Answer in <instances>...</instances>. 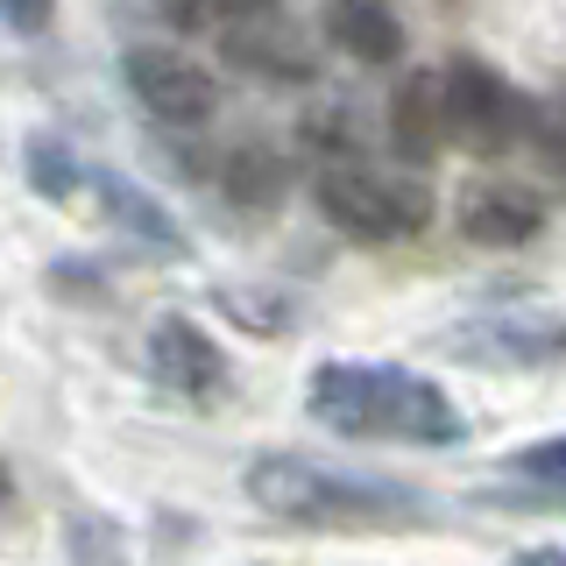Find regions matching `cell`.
I'll return each instance as SVG.
<instances>
[{"instance_id":"1","label":"cell","mask_w":566,"mask_h":566,"mask_svg":"<svg viewBox=\"0 0 566 566\" xmlns=\"http://www.w3.org/2000/svg\"><path fill=\"white\" fill-rule=\"evenodd\" d=\"M305 411L340 439H403V447L468 439V418L453 411L447 389L389 361H318L305 382Z\"/></svg>"},{"instance_id":"2","label":"cell","mask_w":566,"mask_h":566,"mask_svg":"<svg viewBox=\"0 0 566 566\" xmlns=\"http://www.w3.org/2000/svg\"><path fill=\"white\" fill-rule=\"evenodd\" d=\"M248 503L297 531H389V524L432 517V503L418 489L382 482V474H354V468H326V460H305V453H262L248 468Z\"/></svg>"},{"instance_id":"3","label":"cell","mask_w":566,"mask_h":566,"mask_svg":"<svg viewBox=\"0 0 566 566\" xmlns=\"http://www.w3.org/2000/svg\"><path fill=\"white\" fill-rule=\"evenodd\" d=\"M312 199L340 227L347 241H368V248H389V241H418L432 227V185L418 170H397V164H376L361 149H340L312 170Z\"/></svg>"},{"instance_id":"4","label":"cell","mask_w":566,"mask_h":566,"mask_svg":"<svg viewBox=\"0 0 566 566\" xmlns=\"http://www.w3.org/2000/svg\"><path fill=\"white\" fill-rule=\"evenodd\" d=\"M439 99H447V142L468 156H503L531 135V106L524 93L482 57H447L439 64Z\"/></svg>"},{"instance_id":"5","label":"cell","mask_w":566,"mask_h":566,"mask_svg":"<svg viewBox=\"0 0 566 566\" xmlns=\"http://www.w3.org/2000/svg\"><path fill=\"white\" fill-rule=\"evenodd\" d=\"M120 78H128L142 114L164 120V128H206V120L220 114V78H212L199 57L170 50V43H128Z\"/></svg>"},{"instance_id":"6","label":"cell","mask_w":566,"mask_h":566,"mask_svg":"<svg viewBox=\"0 0 566 566\" xmlns=\"http://www.w3.org/2000/svg\"><path fill=\"white\" fill-rule=\"evenodd\" d=\"M149 376L164 382L170 397H185V403H220L227 382H234V368H227L220 340H212L199 318L164 312L149 326Z\"/></svg>"},{"instance_id":"7","label":"cell","mask_w":566,"mask_h":566,"mask_svg":"<svg viewBox=\"0 0 566 566\" xmlns=\"http://www.w3.org/2000/svg\"><path fill=\"white\" fill-rule=\"evenodd\" d=\"M460 234L474 248H524L545 234V199L517 177H474L460 191Z\"/></svg>"},{"instance_id":"8","label":"cell","mask_w":566,"mask_h":566,"mask_svg":"<svg viewBox=\"0 0 566 566\" xmlns=\"http://www.w3.org/2000/svg\"><path fill=\"white\" fill-rule=\"evenodd\" d=\"M220 50L234 57L241 71H255V78L270 85H305L312 78V43L297 35V22L283 8H262V14H241V22L220 29Z\"/></svg>"},{"instance_id":"9","label":"cell","mask_w":566,"mask_h":566,"mask_svg":"<svg viewBox=\"0 0 566 566\" xmlns=\"http://www.w3.org/2000/svg\"><path fill=\"white\" fill-rule=\"evenodd\" d=\"M460 361H510V368H538L566 354V318L553 312H503V318H474L453 333Z\"/></svg>"},{"instance_id":"10","label":"cell","mask_w":566,"mask_h":566,"mask_svg":"<svg viewBox=\"0 0 566 566\" xmlns=\"http://www.w3.org/2000/svg\"><path fill=\"white\" fill-rule=\"evenodd\" d=\"M389 142H397L403 164H432L447 142V99H439V71H411L389 99Z\"/></svg>"},{"instance_id":"11","label":"cell","mask_w":566,"mask_h":566,"mask_svg":"<svg viewBox=\"0 0 566 566\" xmlns=\"http://www.w3.org/2000/svg\"><path fill=\"white\" fill-rule=\"evenodd\" d=\"M326 43L354 64H397L403 22H397L389 0H326Z\"/></svg>"},{"instance_id":"12","label":"cell","mask_w":566,"mask_h":566,"mask_svg":"<svg viewBox=\"0 0 566 566\" xmlns=\"http://www.w3.org/2000/svg\"><path fill=\"white\" fill-rule=\"evenodd\" d=\"M93 185H99V206L114 212V227H128V234H135L142 248H156V255H185V234H177V220L135 185L128 170H93Z\"/></svg>"},{"instance_id":"13","label":"cell","mask_w":566,"mask_h":566,"mask_svg":"<svg viewBox=\"0 0 566 566\" xmlns=\"http://www.w3.org/2000/svg\"><path fill=\"white\" fill-rule=\"evenodd\" d=\"M220 191L234 206H276L283 191H291V164L270 149V142H234V149L220 156Z\"/></svg>"},{"instance_id":"14","label":"cell","mask_w":566,"mask_h":566,"mask_svg":"<svg viewBox=\"0 0 566 566\" xmlns=\"http://www.w3.org/2000/svg\"><path fill=\"white\" fill-rule=\"evenodd\" d=\"M22 170H29V191L50 199V206L78 199V185H93V164H78V149H71L64 135H50V128H35L22 142Z\"/></svg>"},{"instance_id":"15","label":"cell","mask_w":566,"mask_h":566,"mask_svg":"<svg viewBox=\"0 0 566 566\" xmlns=\"http://www.w3.org/2000/svg\"><path fill=\"white\" fill-rule=\"evenodd\" d=\"M503 468H510V482H524L531 495H553V503H566V439H538V447L510 453Z\"/></svg>"},{"instance_id":"16","label":"cell","mask_w":566,"mask_h":566,"mask_svg":"<svg viewBox=\"0 0 566 566\" xmlns=\"http://www.w3.org/2000/svg\"><path fill=\"white\" fill-rule=\"evenodd\" d=\"M64 545H71V566H128V545H120V531L93 517V510H78L64 531Z\"/></svg>"},{"instance_id":"17","label":"cell","mask_w":566,"mask_h":566,"mask_svg":"<svg viewBox=\"0 0 566 566\" xmlns=\"http://www.w3.org/2000/svg\"><path fill=\"white\" fill-rule=\"evenodd\" d=\"M531 142H538V164L553 170V185L566 191V99L538 106V120H531Z\"/></svg>"},{"instance_id":"18","label":"cell","mask_w":566,"mask_h":566,"mask_svg":"<svg viewBox=\"0 0 566 566\" xmlns=\"http://www.w3.org/2000/svg\"><path fill=\"white\" fill-rule=\"evenodd\" d=\"M50 22H57V0H0V29L14 35H43Z\"/></svg>"},{"instance_id":"19","label":"cell","mask_w":566,"mask_h":566,"mask_svg":"<svg viewBox=\"0 0 566 566\" xmlns=\"http://www.w3.org/2000/svg\"><path fill=\"white\" fill-rule=\"evenodd\" d=\"M517 566H566V553H531V559H517Z\"/></svg>"},{"instance_id":"20","label":"cell","mask_w":566,"mask_h":566,"mask_svg":"<svg viewBox=\"0 0 566 566\" xmlns=\"http://www.w3.org/2000/svg\"><path fill=\"white\" fill-rule=\"evenodd\" d=\"M8 495H14V474H8V460H0V503H8Z\"/></svg>"}]
</instances>
